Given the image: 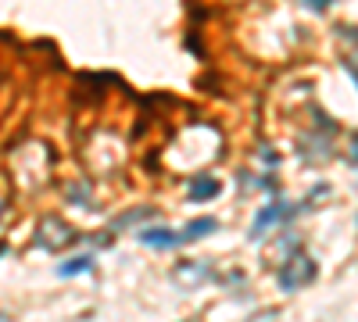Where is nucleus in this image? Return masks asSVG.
<instances>
[{"label":"nucleus","mask_w":358,"mask_h":322,"mask_svg":"<svg viewBox=\"0 0 358 322\" xmlns=\"http://www.w3.org/2000/svg\"><path fill=\"white\" fill-rule=\"evenodd\" d=\"M283 215H287V208H283V204H265V208L258 211L255 226H251V236H255V240H258V236H265V229H269L272 222H280Z\"/></svg>","instance_id":"nucleus-3"},{"label":"nucleus","mask_w":358,"mask_h":322,"mask_svg":"<svg viewBox=\"0 0 358 322\" xmlns=\"http://www.w3.org/2000/svg\"><path fill=\"white\" fill-rule=\"evenodd\" d=\"M69 201H72V204H87V201H90V190H82V186L69 190Z\"/></svg>","instance_id":"nucleus-10"},{"label":"nucleus","mask_w":358,"mask_h":322,"mask_svg":"<svg viewBox=\"0 0 358 322\" xmlns=\"http://www.w3.org/2000/svg\"><path fill=\"white\" fill-rule=\"evenodd\" d=\"M305 4H308V8H315V11H326V8H330V0H305Z\"/></svg>","instance_id":"nucleus-11"},{"label":"nucleus","mask_w":358,"mask_h":322,"mask_svg":"<svg viewBox=\"0 0 358 322\" xmlns=\"http://www.w3.org/2000/svg\"><path fill=\"white\" fill-rule=\"evenodd\" d=\"M143 219H151V208H133V211H125L122 219L111 222V233H118V229H125V226H133V222H143Z\"/></svg>","instance_id":"nucleus-6"},{"label":"nucleus","mask_w":358,"mask_h":322,"mask_svg":"<svg viewBox=\"0 0 358 322\" xmlns=\"http://www.w3.org/2000/svg\"><path fill=\"white\" fill-rule=\"evenodd\" d=\"M212 229H219V222H215V219H194L190 226L183 229V240H197V236H208Z\"/></svg>","instance_id":"nucleus-5"},{"label":"nucleus","mask_w":358,"mask_h":322,"mask_svg":"<svg viewBox=\"0 0 358 322\" xmlns=\"http://www.w3.org/2000/svg\"><path fill=\"white\" fill-rule=\"evenodd\" d=\"M212 272H208L204 265H179L176 269V279H208Z\"/></svg>","instance_id":"nucleus-9"},{"label":"nucleus","mask_w":358,"mask_h":322,"mask_svg":"<svg viewBox=\"0 0 358 322\" xmlns=\"http://www.w3.org/2000/svg\"><path fill=\"white\" fill-rule=\"evenodd\" d=\"M219 193V183L215 179H194V186H190V197H201V201H208V197H215Z\"/></svg>","instance_id":"nucleus-7"},{"label":"nucleus","mask_w":358,"mask_h":322,"mask_svg":"<svg viewBox=\"0 0 358 322\" xmlns=\"http://www.w3.org/2000/svg\"><path fill=\"white\" fill-rule=\"evenodd\" d=\"M312 279H315V265L308 262V258H294V262H287V269L280 272L283 290H298V287L312 283Z\"/></svg>","instance_id":"nucleus-2"},{"label":"nucleus","mask_w":358,"mask_h":322,"mask_svg":"<svg viewBox=\"0 0 358 322\" xmlns=\"http://www.w3.org/2000/svg\"><path fill=\"white\" fill-rule=\"evenodd\" d=\"M79 272H90V258L87 254H79V258H72V262H65L57 269V276H79Z\"/></svg>","instance_id":"nucleus-8"},{"label":"nucleus","mask_w":358,"mask_h":322,"mask_svg":"<svg viewBox=\"0 0 358 322\" xmlns=\"http://www.w3.org/2000/svg\"><path fill=\"white\" fill-rule=\"evenodd\" d=\"M183 236H176L172 229H140V244L147 247H176Z\"/></svg>","instance_id":"nucleus-4"},{"label":"nucleus","mask_w":358,"mask_h":322,"mask_svg":"<svg viewBox=\"0 0 358 322\" xmlns=\"http://www.w3.org/2000/svg\"><path fill=\"white\" fill-rule=\"evenodd\" d=\"M75 240V233L65 226V222H57V219H44L39 222V233H36V244L39 247H47V251H57V247H65Z\"/></svg>","instance_id":"nucleus-1"}]
</instances>
